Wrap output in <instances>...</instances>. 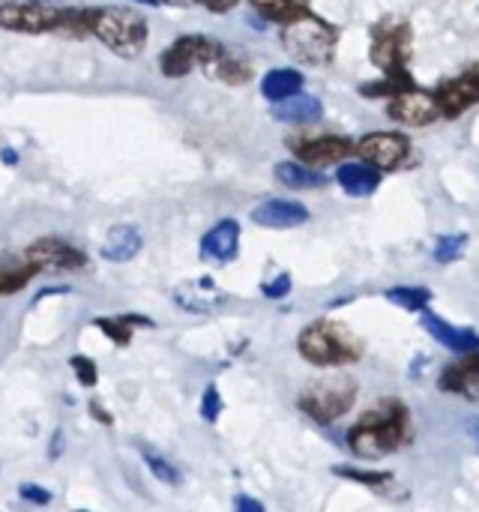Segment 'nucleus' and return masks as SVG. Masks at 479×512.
Returning a JSON list of instances; mask_svg holds the SVG:
<instances>
[{"label":"nucleus","instance_id":"1","mask_svg":"<svg viewBox=\"0 0 479 512\" xmlns=\"http://www.w3.org/2000/svg\"><path fill=\"white\" fill-rule=\"evenodd\" d=\"M414 441L411 411L396 402H378L372 411L363 414V420L348 432V447L360 459H384L399 450H405Z\"/></svg>","mask_w":479,"mask_h":512},{"label":"nucleus","instance_id":"2","mask_svg":"<svg viewBox=\"0 0 479 512\" xmlns=\"http://www.w3.org/2000/svg\"><path fill=\"white\" fill-rule=\"evenodd\" d=\"M297 351L306 363L312 366H351L363 357V342L339 321H315L309 324L300 339H297Z\"/></svg>","mask_w":479,"mask_h":512},{"label":"nucleus","instance_id":"3","mask_svg":"<svg viewBox=\"0 0 479 512\" xmlns=\"http://www.w3.org/2000/svg\"><path fill=\"white\" fill-rule=\"evenodd\" d=\"M90 33L117 57H138L150 36L144 15L126 6L90 9Z\"/></svg>","mask_w":479,"mask_h":512},{"label":"nucleus","instance_id":"4","mask_svg":"<svg viewBox=\"0 0 479 512\" xmlns=\"http://www.w3.org/2000/svg\"><path fill=\"white\" fill-rule=\"evenodd\" d=\"M336 42H339V30L330 21L312 15L309 9L282 24V48L300 63H312V66L327 63L336 51Z\"/></svg>","mask_w":479,"mask_h":512},{"label":"nucleus","instance_id":"5","mask_svg":"<svg viewBox=\"0 0 479 512\" xmlns=\"http://www.w3.org/2000/svg\"><path fill=\"white\" fill-rule=\"evenodd\" d=\"M357 402V384L354 378L348 375H330V378H321L315 384H309L297 405L306 417H312L315 423H333L339 417H345Z\"/></svg>","mask_w":479,"mask_h":512},{"label":"nucleus","instance_id":"6","mask_svg":"<svg viewBox=\"0 0 479 512\" xmlns=\"http://www.w3.org/2000/svg\"><path fill=\"white\" fill-rule=\"evenodd\" d=\"M408 48H411V27L402 21H381L372 30V63L384 69V81L396 87V93L414 87L405 63H408Z\"/></svg>","mask_w":479,"mask_h":512},{"label":"nucleus","instance_id":"7","mask_svg":"<svg viewBox=\"0 0 479 512\" xmlns=\"http://www.w3.org/2000/svg\"><path fill=\"white\" fill-rule=\"evenodd\" d=\"M222 42L210 39V36H180L162 57L159 66L168 78H180L186 72H192L195 66H213L216 57L222 54Z\"/></svg>","mask_w":479,"mask_h":512},{"label":"nucleus","instance_id":"8","mask_svg":"<svg viewBox=\"0 0 479 512\" xmlns=\"http://www.w3.org/2000/svg\"><path fill=\"white\" fill-rule=\"evenodd\" d=\"M60 6L48 0H3L0 3V27L18 33H48L57 30Z\"/></svg>","mask_w":479,"mask_h":512},{"label":"nucleus","instance_id":"9","mask_svg":"<svg viewBox=\"0 0 479 512\" xmlns=\"http://www.w3.org/2000/svg\"><path fill=\"white\" fill-rule=\"evenodd\" d=\"M357 153L378 171H393L411 156V141L399 132H372L357 144Z\"/></svg>","mask_w":479,"mask_h":512},{"label":"nucleus","instance_id":"10","mask_svg":"<svg viewBox=\"0 0 479 512\" xmlns=\"http://www.w3.org/2000/svg\"><path fill=\"white\" fill-rule=\"evenodd\" d=\"M24 258L33 261L39 270H81V267H87V255L78 246L66 243L63 237H42V240L30 243Z\"/></svg>","mask_w":479,"mask_h":512},{"label":"nucleus","instance_id":"11","mask_svg":"<svg viewBox=\"0 0 479 512\" xmlns=\"http://www.w3.org/2000/svg\"><path fill=\"white\" fill-rule=\"evenodd\" d=\"M390 114H393V120L408 123V126H429L432 120L444 117L438 96L429 90H420V87H408V90L396 93L390 99Z\"/></svg>","mask_w":479,"mask_h":512},{"label":"nucleus","instance_id":"12","mask_svg":"<svg viewBox=\"0 0 479 512\" xmlns=\"http://www.w3.org/2000/svg\"><path fill=\"white\" fill-rule=\"evenodd\" d=\"M174 303L189 315H213L228 303V294L213 279H192L174 288Z\"/></svg>","mask_w":479,"mask_h":512},{"label":"nucleus","instance_id":"13","mask_svg":"<svg viewBox=\"0 0 479 512\" xmlns=\"http://www.w3.org/2000/svg\"><path fill=\"white\" fill-rule=\"evenodd\" d=\"M288 147L300 156L303 165L309 168H324V165H336L342 162L354 144L348 138H336V135H321V138H288Z\"/></svg>","mask_w":479,"mask_h":512},{"label":"nucleus","instance_id":"14","mask_svg":"<svg viewBox=\"0 0 479 512\" xmlns=\"http://www.w3.org/2000/svg\"><path fill=\"white\" fill-rule=\"evenodd\" d=\"M435 96L444 117H459L462 111L479 102V69H468L459 78H450L447 84H441Z\"/></svg>","mask_w":479,"mask_h":512},{"label":"nucleus","instance_id":"15","mask_svg":"<svg viewBox=\"0 0 479 512\" xmlns=\"http://www.w3.org/2000/svg\"><path fill=\"white\" fill-rule=\"evenodd\" d=\"M252 222L261 228H279V231L300 228L309 222V210H306V204L291 201V198H270L252 210Z\"/></svg>","mask_w":479,"mask_h":512},{"label":"nucleus","instance_id":"16","mask_svg":"<svg viewBox=\"0 0 479 512\" xmlns=\"http://www.w3.org/2000/svg\"><path fill=\"white\" fill-rule=\"evenodd\" d=\"M240 255V225L234 219L216 222L201 237V258L210 264H231Z\"/></svg>","mask_w":479,"mask_h":512},{"label":"nucleus","instance_id":"17","mask_svg":"<svg viewBox=\"0 0 479 512\" xmlns=\"http://www.w3.org/2000/svg\"><path fill=\"white\" fill-rule=\"evenodd\" d=\"M423 330H426L438 345H444V348L453 351V354L468 357V354H477L479 351V336L474 330H468V327H453V324H447L441 315L423 312Z\"/></svg>","mask_w":479,"mask_h":512},{"label":"nucleus","instance_id":"18","mask_svg":"<svg viewBox=\"0 0 479 512\" xmlns=\"http://www.w3.org/2000/svg\"><path fill=\"white\" fill-rule=\"evenodd\" d=\"M438 384H441L444 393L479 402V354H468L465 360L447 366Z\"/></svg>","mask_w":479,"mask_h":512},{"label":"nucleus","instance_id":"19","mask_svg":"<svg viewBox=\"0 0 479 512\" xmlns=\"http://www.w3.org/2000/svg\"><path fill=\"white\" fill-rule=\"evenodd\" d=\"M144 246V237L135 225H114L108 234H105V243L99 249V255L111 264H126L132 261Z\"/></svg>","mask_w":479,"mask_h":512},{"label":"nucleus","instance_id":"20","mask_svg":"<svg viewBox=\"0 0 479 512\" xmlns=\"http://www.w3.org/2000/svg\"><path fill=\"white\" fill-rule=\"evenodd\" d=\"M339 186L354 195V198H366L381 186V171L369 162H342L339 174H336Z\"/></svg>","mask_w":479,"mask_h":512},{"label":"nucleus","instance_id":"21","mask_svg":"<svg viewBox=\"0 0 479 512\" xmlns=\"http://www.w3.org/2000/svg\"><path fill=\"white\" fill-rule=\"evenodd\" d=\"M42 273L33 261H27L24 255H0V297L18 294L21 288H27L33 282V276Z\"/></svg>","mask_w":479,"mask_h":512},{"label":"nucleus","instance_id":"22","mask_svg":"<svg viewBox=\"0 0 479 512\" xmlns=\"http://www.w3.org/2000/svg\"><path fill=\"white\" fill-rule=\"evenodd\" d=\"M321 114H324V105L306 93H294L282 102H273V117L282 123H315L321 120Z\"/></svg>","mask_w":479,"mask_h":512},{"label":"nucleus","instance_id":"23","mask_svg":"<svg viewBox=\"0 0 479 512\" xmlns=\"http://www.w3.org/2000/svg\"><path fill=\"white\" fill-rule=\"evenodd\" d=\"M300 87H303V75L297 69H273L261 81V93L270 102H282V99L300 93Z\"/></svg>","mask_w":479,"mask_h":512},{"label":"nucleus","instance_id":"24","mask_svg":"<svg viewBox=\"0 0 479 512\" xmlns=\"http://www.w3.org/2000/svg\"><path fill=\"white\" fill-rule=\"evenodd\" d=\"M114 345H129L132 342V330L135 327H156L150 318H144V315H117V318H96L93 321Z\"/></svg>","mask_w":479,"mask_h":512},{"label":"nucleus","instance_id":"25","mask_svg":"<svg viewBox=\"0 0 479 512\" xmlns=\"http://www.w3.org/2000/svg\"><path fill=\"white\" fill-rule=\"evenodd\" d=\"M276 180L282 186H288V189H318V186L327 183L315 168H309L303 162H279L276 165Z\"/></svg>","mask_w":479,"mask_h":512},{"label":"nucleus","instance_id":"26","mask_svg":"<svg viewBox=\"0 0 479 512\" xmlns=\"http://www.w3.org/2000/svg\"><path fill=\"white\" fill-rule=\"evenodd\" d=\"M384 297L405 312H426V306L432 303V291L420 285H399V288H390Z\"/></svg>","mask_w":479,"mask_h":512},{"label":"nucleus","instance_id":"27","mask_svg":"<svg viewBox=\"0 0 479 512\" xmlns=\"http://www.w3.org/2000/svg\"><path fill=\"white\" fill-rule=\"evenodd\" d=\"M210 72H213L216 78L228 81V84H243V81L249 78V66H246V60H240V57H237V54H231L228 48H222V54L216 57V63L210 66Z\"/></svg>","mask_w":479,"mask_h":512},{"label":"nucleus","instance_id":"28","mask_svg":"<svg viewBox=\"0 0 479 512\" xmlns=\"http://www.w3.org/2000/svg\"><path fill=\"white\" fill-rule=\"evenodd\" d=\"M252 6H255L261 15H267V18L285 24V21L303 15L306 6H309V0H252Z\"/></svg>","mask_w":479,"mask_h":512},{"label":"nucleus","instance_id":"29","mask_svg":"<svg viewBox=\"0 0 479 512\" xmlns=\"http://www.w3.org/2000/svg\"><path fill=\"white\" fill-rule=\"evenodd\" d=\"M141 456H144V462H147V471H150L159 483H165V486H180V483H183L180 471H177L168 459H162L156 450L141 447Z\"/></svg>","mask_w":479,"mask_h":512},{"label":"nucleus","instance_id":"30","mask_svg":"<svg viewBox=\"0 0 479 512\" xmlns=\"http://www.w3.org/2000/svg\"><path fill=\"white\" fill-rule=\"evenodd\" d=\"M465 246H468V237L465 234H444L435 240V249H432V258L438 264H453L465 255Z\"/></svg>","mask_w":479,"mask_h":512},{"label":"nucleus","instance_id":"31","mask_svg":"<svg viewBox=\"0 0 479 512\" xmlns=\"http://www.w3.org/2000/svg\"><path fill=\"white\" fill-rule=\"evenodd\" d=\"M336 477H342V480H354V483H363V486H369V489H375V492H384L390 483H393V477L387 474V471H360V468H336L333 471Z\"/></svg>","mask_w":479,"mask_h":512},{"label":"nucleus","instance_id":"32","mask_svg":"<svg viewBox=\"0 0 479 512\" xmlns=\"http://www.w3.org/2000/svg\"><path fill=\"white\" fill-rule=\"evenodd\" d=\"M69 369L75 372V378H78V384H81V387L93 390V387L99 384V369H96V363H93L90 357L75 354V357L69 360Z\"/></svg>","mask_w":479,"mask_h":512},{"label":"nucleus","instance_id":"33","mask_svg":"<svg viewBox=\"0 0 479 512\" xmlns=\"http://www.w3.org/2000/svg\"><path fill=\"white\" fill-rule=\"evenodd\" d=\"M201 417L207 420V423H216L219 420V414H222V396H219V390H216V384H207V390H204V396H201Z\"/></svg>","mask_w":479,"mask_h":512},{"label":"nucleus","instance_id":"34","mask_svg":"<svg viewBox=\"0 0 479 512\" xmlns=\"http://www.w3.org/2000/svg\"><path fill=\"white\" fill-rule=\"evenodd\" d=\"M261 294H264L267 300H282V297H288V294H291V276H288V273H279L276 279H270V282L261 285Z\"/></svg>","mask_w":479,"mask_h":512},{"label":"nucleus","instance_id":"35","mask_svg":"<svg viewBox=\"0 0 479 512\" xmlns=\"http://www.w3.org/2000/svg\"><path fill=\"white\" fill-rule=\"evenodd\" d=\"M18 495H21V501H27L33 507H48L51 504V492L42 489V486H36V483H21L18 486Z\"/></svg>","mask_w":479,"mask_h":512},{"label":"nucleus","instance_id":"36","mask_svg":"<svg viewBox=\"0 0 479 512\" xmlns=\"http://www.w3.org/2000/svg\"><path fill=\"white\" fill-rule=\"evenodd\" d=\"M234 512H267V510H264V504H261V501H255V498H249V495H237V498H234Z\"/></svg>","mask_w":479,"mask_h":512},{"label":"nucleus","instance_id":"37","mask_svg":"<svg viewBox=\"0 0 479 512\" xmlns=\"http://www.w3.org/2000/svg\"><path fill=\"white\" fill-rule=\"evenodd\" d=\"M90 414H93V420H99V423H105V426H111V423H114V417H111L99 402H90Z\"/></svg>","mask_w":479,"mask_h":512},{"label":"nucleus","instance_id":"38","mask_svg":"<svg viewBox=\"0 0 479 512\" xmlns=\"http://www.w3.org/2000/svg\"><path fill=\"white\" fill-rule=\"evenodd\" d=\"M240 0H204V6L207 9H213V12H228V9H234Z\"/></svg>","mask_w":479,"mask_h":512},{"label":"nucleus","instance_id":"39","mask_svg":"<svg viewBox=\"0 0 479 512\" xmlns=\"http://www.w3.org/2000/svg\"><path fill=\"white\" fill-rule=\"evenodd\" d=\"M63 453V432H54V450H48L51 459H57Z\"/></svg>","mask_w":479,"mask_h":512},{"label":"nucleus","instance_id":"40","mask_svg":"<svg viewBox=\"0 0 479 512\" xmlns=\"http://www.w3.org/2000/svg\"><path fill=\"white\" fill-rule=\"evenodd\" d=\"M156 3H168V6H195V3H204V0H156Z\"/></svg>","mask_w":479,"mask_h":512},{"label":"nucleus","instance_id":"41","mask_svg":"<svg viewBox=\"0 0 479 512\" xmlns=\"http://www.w3.org/2000/svg\"><path fill=\"white\" fill-rule=\"evenodd\" d=\"M0 159H3V162H9V165H15V162H18L15 150H9V147H6V150H0Z\"/></svg>","mask_w":479,"mask_h":512},{"label":"nucleus","instance_id":"42","mask_svg":"<svg viewBox=\"0 0 479 512\" xmlns=\"http://www.w3.org/2000/svg\"><path fill=\"white\" fill-rule=\"evenodd\" d=\"M468 432L474 435V441L479 444V417H477V420H471V423H468Z\"/></svg>","mask_w":479,"mask_h":512},{"label":"nucleus","instance_id":"43","mask_svg":"<svg viewBox=\"0 0 479 512\" xmlns=\"http://www.w3.org/2000/svg\"><path fill=\"white\" fill-rule=\"evenodd\" d=\"M75 512H90V510H75Z\"/></svg>","mask_w":479,"mask_h":512}]
</instances>
